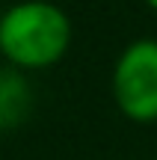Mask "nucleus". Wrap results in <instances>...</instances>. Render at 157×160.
Instances as JSON below:
<instances>
[{
	"mask_svg": "<svg viewBox=\"0 0 157 160\" xmlns=\"http://www.w3.org/2000/svg\"><path fill=\"white\" fill-rule=\"evenodd\" d=\"M71 21L56 3L21 0L0 15V53L18 71H45L68 53Z\"/></svg>",
	"mask_w": 157,
	"mask_h": 160,
	"instance_id": "nucleus-1",
	"label": "nucleus"
},
{
	"mask_svg": "<svg viewBox=\"0 0 157 160\" xmlns=\"http://www.w3.org/2000/svg\"><path fill=\"white\" fill-rule=\"evenodd\" d=\"M145 3H148V6H151V9H154V12H157V0H145Z\"/></svg>",
	"mask_w": 157,
	"mask_h": 160,
	"instance_id": "nucleus-4",
	"label": "nucleus"
},
{
	"mask_svg": "<svg viewBox=\"0 0 157 160\" xmlns=\"http://www.w3.org/2000/svg\"><path fill=\"white\" fill-rule=\"evenodd\" d=\"M113 101L136 125L157 122V39H134L113 65Z\"/></svg>",
	"mask_w": 157,
	"mask_h": 160,
	"instance_id": "nucleus-2",
	"label": "nucleus"
},
{
	"mask_svg": "<svg viewBox=\"0 0 157 160\" xmlns=\"http://www.w3.org/2000/svg\"><path fill=\"white\" fill-rule=\"evenodd\" d=\"M33 110V89L24 71L0 65V133L15 131Z\"/></svg>",
	"mask_w": 157,
	"mask_h": 160,
	"instance_id": "nucleus-3",
	"label": "nucleus"
}]
</instances>
